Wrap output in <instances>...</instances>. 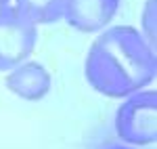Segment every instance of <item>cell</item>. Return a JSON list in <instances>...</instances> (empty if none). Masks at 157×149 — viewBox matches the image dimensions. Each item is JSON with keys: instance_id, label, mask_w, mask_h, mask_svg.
<instances>
[{"instance_id": "cell-1", "label": "cell", "mask_w": 157, "mask_h": 149, "mask_svg": "<svg viewBox=\"0 0 157 149\" xmlns=\"http://www.w3.org/2000/svg\"><path fill=\"white\" fill-rule=\"evenodd\" d=\"M157 74L155 49L132 25L105 29L88 49L84 76L94 92L124 99L147 88Z\"/></svg>"}, {"instance_id": "cell-7", "label": "cell", "mask_w": 157, "mask_h": 149, "mask_svg": "<svg viewBox=\"0 0 157 149\" xmlns=\"http://www.w3.org/2000/svg\"><path fill=\"white\" fill-rule=\"evenodd\" d=\"M157 0H145V6H143V15H140V36L147 40L149 46L155 49V25H157Z\"/></svg>"}, {"instance_id": "cell-2", "label": "cell", "mask_w": 157, "mask_h": 149, "mask_svg": "<svg viewBox=\"0 0 157 149\" xmlns=\"http://www.w3.org/2000/svg\"><path fill=\"white\" fill-rule=\"evenodd\" d=\"M115 135L128 145H153L157 139V92L151 88L124 97L115 112Z\"/></svg>"}, {"instance_id": "cell-3", "label": "cell", "mask_w": 157, "mask_h": 149, "mask_svg": "<svg viewBox=\"0 0 157 149\" xmlns=\"http://www.w3.org/2000/svg\"><path fill=\"white\" fill-rule=\"evenodd\" d=\"M38 25L21 17L15 6L0 9V72L25 63L36 49Z\"/></svg>"}, {"instance_id": "cell-4", "label": "cell", "mask_w": 157, "mask_h": 149, "mask_svg": "<svg viewBox=\"0 0 157 149\" xmlns=\"http://www.w3.org/2000/svg\"><path fill=\"white\" fill-rule=\"evenodd\" d=\"M120 0H65L63 19L75 32L94 34L113 21Z\"/></svg>"}, {"instance_id": "cell-5", "label": "cell", "mask_w": 157, "mask_h": 149, "mask_svg": "<svg viewBox=\"0 0 157 149\" xmlns=\"http://www.w3.org/2000/svg\"><path fill=\"white\" fill-rule=\"evenodd\" d=\"M4 84L15 97L23 101H40L50 92V72L38 61H25L13 67L4 78Z\"/></svg>"}, {"instance_id": "cell-9", "label": "cell", "mask_w": 157, "mask_h": 149, "mask_svg": "<svg viewBox=\"0 0 157 149\" xmlns=\"http://www.w3.org/2000/svg\"><path fill=\"white\" fill-rule=\"evenodd\" d=\"M9 2H11V0H0V9H2V6H6Z\"/></svg>"}, {"instance_id": "cell-6", "label": "cell", "mask_w": 157, "mask_h": 149, "mask_svg": "<svg viewBox=\"0 0 157 149\" xmlns=\"http://www.w3.org/2000/svg\"><path fill=\"white\" fill-rule=\"evenodd\" d=\"M15 9L34 25H50L63 19L65 0H15Z\"/></svg>"}, {"instance_id": "cell-8", "label": "cell", "mask_w": 157, "mask_h": 149, "mask_svg": "<svg viewBox=\"0 0 157 149\" xmlns=\"http://www.w3.org/2000/svg\"><path fill=\"white\" fill-rule=\"evenodd\" d=\"M105 149H132L130 145H109V147H105Z\"/></svg>"}]
</instances>
